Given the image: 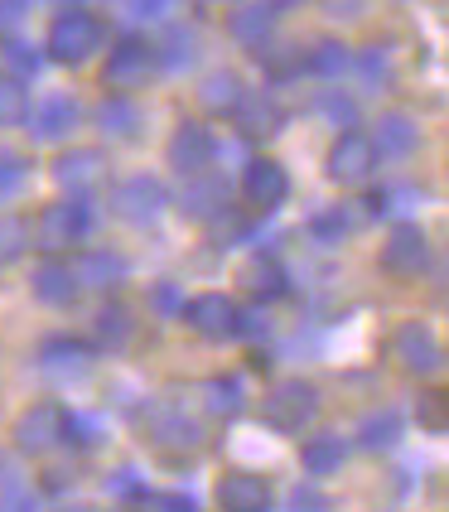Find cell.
<instances>
[{
	"label": "cell",
	"mask_w": 449,
	"mask_h": 512,
	"mask_svg": "<svg viewBox=\"0 0 449 512\" xmlns=\"http://www.w3.org/2000/svg\"><path fill=\"white\" fill-rule=\"evenodd\" d=\"M242 199L252 203L256 213H276L290 199V174H285L281 160H271V155L252 160L247 174H242Z\"/></svg>",
	"instance_id": "obj_13"
},
{
	"label": "cell",
	"mask_w": 449,
	"mask_h": 512,
	"mask_svg": "<svg viewBox=\"0 0 449 512\" xmlns=\"http://www.w3.org/2000/svg\"><path fill=\"white\" fill-rule=\"evenodd\" d=\"M20 15H25V0H0V34L20 25Z\"/></svg>",
	"instance_id": "obj_47"
},
{
	"label": "cell",
	"mask_w": 449,
	"mask_h": 512,
	"mask_svg": "<svg viewBox=\"0 0 449 512\" xmlns=\"http://www.w3.org/2000/svg\"><path fill=\"white\" fill-rule=\"evenodd\" d=\"M92 339H97L102 353H126V348L136 343V314L126 310V305H107V310H97Z\"/></svg>",
	"instance_id": "obj_24"
},
{
	"label": "cell",
	"mask_w": 449,
	"mask_h": 512,
	"mask_svg": "<svg viewBox=\"0 0 449 512\" xmlns=\"http://www.w3.org/2000/svg\"><path fill=\"white\" fill-rule=\"evenodd\" d=\"M198 397H203V411L213 416V421H232L237 411H242V382L237 377H208L203 387H198Z\"/></svg>",
	"instance_id": "obj_27"
},
{
	"label": "cell",
	"mask_w": 449,
	"mask_h": 512,
	"mask_svg": "<svg viewBox=\"0 0 449 512\" xmlns=\"http://www.w3.org/2000/svg\"><path fill=\"white\" fill-rule=\"evenodd\" d=\"M261 63H271V73L285 78V73H295V68H305V54H295V49H285L276 39H266V49H261Z\"/></svg>",
	"instance_id": "obj_40"
},
{
	"label": "cell",
	"mask_w": 449,
	"mask_h": 512,
	"mask_svg": "<svg viewBox=\"0 0 449 512\" xmlns=\"http://www.w3.org/2000/svg\"><path fill=\"white\" fill-rule=\"evenodd\" d=\"M141 426H145V440H150L155 450H165V455H184V450H198V445H203V430H198L179 406H169V401L150 406Z\"/></svg>",
	"instance_id": "obj_11"
},
{
	"label": "cell",
	"mask_w": 449,
	"mask_h": 512,
	"mask_svg": "<svg viewBox=\"0 0 449 512\" xmlns=\"http://www.w3.org/2000/svg\"><path fill=\"white\" fill-rule=\"evenodd\" d=\"M242 78L237 73H208L203 83H198V112L208 116H232V107L242 102Z\"/></svg>",
	"instance_id": "obj_25"
},
{
	"label": "cell",
	"mask_w": 449,
	"mask_h": 512,
	"mask_svg": "<svg viewBox=\"0 0 449 512\" xmlns=\"http://www.w3.org/2000/svg\"><path fill=\"white\" fill-rule=\"evenodd\" d=\"M319 416V392L300 382V377H285L276 387H266V401H261V421L281 435H300Z\"/></svg>",
	"instance_id": "obj_3"
},
{
	"label": "cell",
	"mask_w": 449,
	"mask_h": 512,
	"mask_svg": "<svg viewBox=\"0 0 449 512\" xmlns=\"http://www.w3.org/2000/svg\"><path fill=\"white\" fill-rule=\"evenodd\" d=\"M232 121H237V131H242L247 141H271V136L285 131L281 102L266 97V92H242V102L232 107Z\"/></svg>",
	"instance_id": "obj_16"
},
{
	"label": "cell",
	"mask_w": 449,
	"mask_h": 512,
	"mask_svg": "<svg viewBox=\"0 0 449 512\" xmlns=\"http://www.w3.org/2000/svg\"><path fill=\"white\" fill-rule=\"evenodd\" d=\"M194 44L198 39L189 29H169L165 39L155 44V63H160V68H184V63H194V54H198Z\"/></svg>",
	"instance_id": "obj_33"
},
{
	"label": "cell",
	"mask_w": 449,
	"mask_h": 512,
	"mask_svg": "<svg viewBox=\"0 0 449 512\" xmlns=\"http://www.w3.org/2000/svg\"><path fill=\"white\" fill-rule=\"evenodd\" d=\"M155 44H145L136 34H126V39H116L107 63H102V83L112 87V92H136L155 78Z\"/></svg>",
	"instance_id": "obj_4"
},
{
	"label": "cell",
	"mask_w": 449,
	"mask_h": 512,
	"mask_svg": "<svg viewBox=\"0 0 449 512\" xmlns=\"http://www.w3.org/2000/svg\"><path fill=\"white\" fill-rule=\"evenodd\" d=\"M92 232V218H87V203L83 199H54L39 208V218H34V247L44 256H63L73 252V247H83V237Z\"/></svg>",
	"instance_id": "obj_2"
},
{
	"label": "cell",
	"mask_w": 449,
	"mask_h": 512,
	"mask_svg": "<svg viewBox=\"0 0 449 512\" xmlns=\"http://www.w3.org/2000/svg\"><path fill=\"white\" fill-rule=\"evenodd\" d=\"M73 276H78V290H116V285L126 281V256L83 252L73 261Z\"/></svg>",
	"instance_id": "obj_23"
},
{
	"label": "cell",
	"mask_w": 449,
	"mask_h": 512,
	"mask_svg": "<svg viewBox=\"0 0 449 512\" xmlns=\"http://www.w3.org/2000/svg\"><path fill=\"white\" fill-rule=\"evenodd\" d=\"M358 430H363L358 440H363L367 450H392L396 440H401V416L396 411H372Z\"/></svg>",
	"instance_id": "obj_31"
},
{
	"label": "cell",
	"mask_w": 449,
	"mask_h": 512,
	"mask_svg": "<svg viewBox=\"0 0 449 512\" xmlns=\"http://www.w3.org/2000/svg\"><path fill=\"white\" fill-rule=\"evenodd\" d=\"M54 179L63 194L87 199V194H97L107 184V160H102V150H63L54 160Z\"/></svg>",
	"instance_id": "obj_14"
},
{
	"label": "cell",
	"mask_w": 449,
	"mask_h": 512,
	"mask_svg": "<svg viewBox=\"0 0 449 512\" xmlns=\"http://www.w3.org/2000/svg\"><path fill=\"white\" fill-rule=\"evenodd\" d=\"M300 469L314 479H329L343 469V440L338 435H309L305 450H300Z\"/></svg>",
	"instance_id": "obj_28"
},
{
	"label": "cell",
	"mask_w": 449,
	"mask_h": 512,
	"mask_svg": "<svg viewBox=\"0 0 449 512\" xmlns=\"http://www.w3.org/2000/svg\"><path fill=\"white\" fill-rule=\"evenodd\" d=\"M208 5H232V0H208Z\"/></svg>",
	"instance_id": "obj_49"
},
{
	"label": "cell",
	"mask_w": 449,
	"mask_h": 512,
	"mask_svg": "<svg viewBox=\"0 0 449 512\" xmlns=\"http://www.w3.org/2000/svg\"><path fill=\"white\" fill-rule=\"evenodd\" d=\"M97 126L112 136V141H131L136 131H141V107L131 102V97H121V92H112L102 107H97Z\"/></svg>",
	"instance_id": "obj_26"
},
{
	"label": "cell",
	"mask_w": 449,
	"mask_h": 512,
	"mask_svg": "<svg viewBox=\"0 0 449 512\" xmlns=\"http://www.w3.org/2000/svg\"><path fill=\"white\" fill-rule=\"evenodd\" d=\"M213 155H218V141H213V131H208L203 121H179V126H174V136H169V145H165V160L179 174L208 170V165H213Z\"/></svg>",
	"instance_id": "obj_12"
},
{
	"label": "cell",
	"mask_w": 449,
	"mask_h": 512,
	"mask_svg": "<svg viewBox=\"0 0 449 512\" xmlns=\"http://www.w3.org/2000/svg\"><path fill=\"white\" fill-rule=\"evenodd\" d=\"M324 170H329L334 184H367L372 170H377V145H372V136L343 126L338 141L329 145V165H324Z\"/></svg>",
	"instance_id": "obj_10"
},
{
	"label": "cell",
	"mask_w": 449,
	"mask_h": 512,
	"mask_svg": "<svg viewBox=\"0 0 449 512\" xmlns=\"http://www.w3.org/2000/svg\"><path fill=\"white\" fill-rule=\"evenodd\" d=\"M377 266H382L392 281H416L425 266H430V237H425L416 223H396V228L382 237Z\"/></svg>",
	"instance_id": "obj_5"
},
{
	"label": "cell",
	"mask_w": 449,
	"mask_h": 512,
	"mask_svg": "<svg viewBox=\"0 0 449 512\" xmlns=\"http://www.w3.org/2000/svg\"><path fill=\"white\" fill-rule=\"evenodd\" d=\"M285 266H281V256H252L247 266H242V290L252 295L256 305H266V300H281L285 295Z\"/></svg>",
	"instance_id": "obj_22"
},
{
	"label": "cell",
	"mask_w": 449,
	"mask_h": 512,
	"mask_svg": "<svg viewBox=\"0 0 449 512\" xmlns=\"http://www.w3.org/2000/svg\"><path fill=\"white\" fill-rule=\"evenodd\" d=\"M29 116H34V121H29L34 141H58V136H68V131L78 126V102L54 92V97H44L39 107H29Z\"/></svg>",
	"instance_id": "obj_21"
},
{
	"label": "cell",
	"mask_w": 449,
	"mask_h": 512,
	"mask_svg": "<svg viewBox=\"0 0 449 512\" xmlns=\"http://www.w3.org/2000/svg\"><path fill=\"white\" fill-rule=\"evenodd\" d=\"M343 5H348V10H358V0H334V10H343Z\"/></svg>",
	"instance_id": "obj_48"
},
{
	"label": "cell",
	"mask_w": 449,
	"mask_h": 512,
	"mask_svg": "<svg viewBox=\"0 0 449 512\" xmlns=\"http://www.w3.org/2000/svg\"><path fill=\"white\" fill-rule=\"evenodd\" d=\"M213 498L227 512H266L271 508V484L261 474H252V469H227L218 488H213Z\"/></svg>",
	"instance_id": "obj_15"
},
{
	"label": "cell",
	"mask_w": 449,
	"mask_h": 512,
	"mask_svg": "<svg viewBox=\"0 0 449 512\" xmlns=\"http://www.w3.org/2000/svg\"><path fill=\"white\" fill-rule=\"evenodd\" d=\"M20 121H29V92L10 73V78H0V126H20Z\"/></svg>",
	"instance_id": "obj_35"
},
{
	"label": "cell",
	"mask_w": 449,
	"mask_h": 512,
	"mask_svg": "<svg viewBox=\"0 0 449 512\" xmlns=\"http://www.w3.org/2000/svg\"><path fill=\"white\" fill-rule=\"evenodd\" d=\"M416 421H421V430H430V435H445L449 430V392L445 387L421 392V401H416Z\"/></svg>",
	"instance_id": "obj_34"
},
{
	"label": "cell",
	"mask_w": 449,
	"mask_h": 512,
	"mask_svg": "<svg viewBox=\"0 0 449 512\" xmlns=\"http://www.w3.org/2000/svg\"><path fill=\"white\" fill-rule=\"evenodd\" d=\"M63 440H68V411H63L58 401H34V406L20 411L15 445H20L25 455H54Z\"/></svg>",
	"instance_id": "obj_6"
},
{
	"label": "cell",
	"mask_w": 449,
	"mask_h": 512,
	"mask_svg": "<svg viewBox=\"0 0 449 512\" xmlns=\"http://www.w3.org/2000/svg\"><path fill=\"white\" fill-rule=\"evenodd\" d=\"M102 44H107V25H102L92 10H83V5L58 10L54 25H49V34H44V49H49V58H54V63H63V68H78V63H87V58L97 54Z\"/></svg>",
	"instance_id": "obj_1"
},
{
	"label": "cell",
	"mask_w": 449,
	"mask_h": 512,
	"mask_svg": "<svg viewBox=\"0 0 449 512\" xmlns=\"http://www.w3.org/2000/svg\"><path fill=\"white\" fill-rule=\"evenodd\" d=\"M290 508H329V498H324V493H319V488H295V493H290Z\"/></svg>",
	"instance_id": "obj_45"
},
{
	"label": "cell",
	"mask_w": 449,
	"mask_h": 512,
	"mask_svg": "<svg viewBox=\"0 0 449 512\" xmlns=\"http://www.w3.org/2000/svg\"><path fill=\"white\" fill-rule=\"evenodd\" d=\"M348 49H343V39H319V44H309L305 54V68L314 78H343V68H348Z\"/></svg>",
	"instance_id": "obj_30"
},
{
	"label": "cell",
	"mask_w": 449,
	"mask_h": 512,
	"mask_svg": "<svg viewBox=\"0 0 449 512\" xmlns=\"http://www.w3.org/2000/svg\"><path fill=\"white\" fill-rule=\"evenodd\" d=\"M29 290H34V300H44V305H73V300H78V276H73V266H63L58 256H49V261L34 266Z\"/></svg>",
	"instance_id": "obj_19"
},
{
	"label": "cell",
	"mask_w": 449,
	"mask_h": 512,
	"mask_svg": "<svg viewBox=\"0 0 449 512\" xmlns=\"http://www.w3.org/2000/svg\"><path fill=\"white\" fill-rule=\"evenodd\" d=\"M179 319L194 329L198 339H232V334L242 329V310H237V300L223 295V290H203L194 300H184V305H179Z\"/></svg>",
	"instance_id": "obj_7"
},
{
	"label": "cell",
	"mask_w": 449,
	"mask_h": 512,
	"mask_svg": "<svg viewBox=\"0 0 449 512\" xmlns=\"http://www.w3.org/2000/svg\"><path fill=\"white\" fill-rule=\"evenodd\" d=\"M150 305H155V310L165 314V319H174V314H179V305H184V300H179V290H174V285H155V290H150Z\"/></svg>",
	"instance_id": "obj_44"
},
{
	"label": "cell",
	"mask_w": 449,
	"mask_h": 512,
	"mask_svg": "<svg viewBox=\"0 0 449 512\" xmlns=\"http://www.w3.org/2000/svg\"><path fill=\"white\" fill-rule=\"evenodd\" d=\"M29 179V160H20L15 150H0V194H15Z\"/></svg>",
	"instance_id": "obj_42"
},
{
	"label": "cell",
	"mask_w": 449,
	"mask_h": 512,
	"mask_svg": "<svg viewBox=\"0 0 449 512\" xmlns=\"http://www.w3.org/2000/svg\"><path fill=\"white\" fill-rule=\"evenodd\" d=\"M319 112L343 131V126H353V121H358V102H353L348 92H338V87H324V92H319Z\"/></svg>",
	"instance_id": "obj_37"
},
{
	"label": "cell",
	"mask_w": 449,
	"mask_h": 512,
	"mask_svg": "<svg viewBox=\"0 0 449 512\" xmlns=\"http://www.w3.org/2000/svg\"><path fill=\"white\" fill-rule=\"evenodd\" d=\"M126 5H131V20H155L169 10V0H126Z\"/></svg>",
	"instance_id": "obj_46"
},
{
	"label": "cell",
	"mask_w": 449,
	"mask_h": 512,
	"mask_svg": "<svg viewBox=\"0 0 449 512\" xmlns=\"http://www.w3.org/2000/svg\"><path fill=\"white\" fill-rule=\"evenodd\" d=\"M39 363L49 372H87L92 353H87V343L68 339V334H54V339H44V348H39Z\"/></svg>",
	"instance_id": "obj_29"
},
{
	"label": "cell",
	"mask_w": 449,
	"mask_h": 512,
	"mask_svg": "<svg viewBox=\"0 0 449 512\" xmlns=\"http://www.w3.org/2000/svg\"><path fill=\"white\" fill-rule=\"evenodd\" d=\"M208 223H213V242H218V247H232V242H242V237H247V223H242V218H223V213H213Z\"/></svg>",
	"instance_id": "obj_43"
},
{
	"label": "cell",
	"mask_w": 449,
	"mask_h": 512,
	"mask_svg": "<svg viewBox=\"0 0 449 512\" xmlns=\"http://www.w3.org/2000/svg\"><path fill=\"white\" fill-rule=\"evenodd\" d=\"M372 145H377V160H411L421 145V126L406 112H387L372 131Z\"/></svg>",
	"instance_id": "obj_18"
},
{
	"label": "cell",
	"mask_w": 449,
	"mask_h": 512,
	"mask_svg": "<svg viewBox=\"0 0 449 512\" xmlns=\"http://www.w3.org/2000/svg\"><path fill=\"white\" fill-rule=\"evenodd\" d=\"M348 228H353V223H348V213H343V208H324V213H314V218H309V237H314L319 247H338V242L348 237Z\"/></svg>",
	"instance_id": "obj_36"
},
{
	"label": "cell",
	"mask_w": 449,
	"mask_h": 512,
	"mask_svg": "<svg viewBox=\"0 0 449 512\" xmlns=\"http://www.w3.org/2000/svg\"><path fill=\"white\" fill-rule=\"evenodd\" d=\"M0 54H5V63H10V73H15V78H25V73H34V68H39V54H34V49H25V39H15V34H5Z\"/></svg>",
	"instance_id": "obj_39"
},
{
	"label": "cell",
	"mask_w": 449,
	"mask_h": 512,
	"mask_svg": "<svg viewBox=\"0 0 449 512\" xmlns=\"http://www.w3.org/2000/svg\"><path fill=\"white\" fill-rule=\"evenodd\" d=\"M392 358L401 372L430 377V372L440 368V339H435V329L425 319H401L392 329Z\"/></svg>",
	"instance_id": "obj_9"
},
{
	"label": "cell",
	"mask_w": 449,
	"mask_h": 512,
	"mask_svg": "<svg viewBox=\"0 0 449 512\" xmlns=\"http://www.w3.org/2000/svg\"><path fill=\"white\" fill-rule=\"evenodd\" d=\"M136 503H145V508H160V512H194V493H155V488H141V498Z\"/></svg>",
	"instance_id": "obj_41"
},
{
	"label": "cell",
	"mask_w": 449,
	"mask_h": 512,
	"mask_svg": "<svg viewBox=\"0 0 449 512\" xmlns=\"http://www.w3.org/2000/svg\"><path fill=\"white\" fill-rule=\"evenodd\" d=\"M179 208H184V218H213V213H223L227 208V179L218 174H189V184H184V194H179Z\"/></svg>",
	"instance_id": "obj_20"
},
{
	"label": "cell",
	"mask_w": 449,
	"mask_h": 512,
	"mask_svg": "<svg viewBox=\"0 0 449 512\" xmlns=\"http://www.w3.org/2000/svg\"><path fill=\"white\" fill-rule=\"evenodd\" d=\"M348 63L363 73L367 87H387V78H392V73H387V58H382V49H377V44H372V49H363L358 58H348Z\"/></svg>",
	"instance_id": "obj_38"
},
{
	"label": "cell",
	"mask_w": 449,
	"mask_h": 512,
	"mask_svg": "<svg viewBox=\"0 0 449 512\" xmlns=\"http://www.w3.org/2000/svg\"><path fill=\"white\" fill-rule=\"evenodd\" d=\"M165 203H169V189L155 174H131V179L112 184V213L121 223L145 228V223H155V218L165 213Z\"/></svg>",
	"instance_id": "obj_8"
},
{
	"label": "cell",
	"mask_w": 449,
	"mask_h": 512,
	"mask_svg": "<svg viewBox=\"0 0 449 512\" xmlns=\"http://www.w3.org/2000/svg\"><path fill=\"white\" fill-rule=\"evenodd\" d=\"M29 247V223L20 213H0V266H15Z\"/></svg>",
	"instance_id": "obj_32"
},
{
	"label": "cell",
	"mask_w": 449,
	"mask_h": 512,
	"mask_svg": "<svg viewBox=\"0 0 449 512\" xmlns=\"http://www.w3.org/2000/svg\"><path fill=\"white\" fill-rule=\"evenodd\" d=\"M237 5V0H232ZM276 0H252V5H237L232 15H227V34L242 44V49H261L266 39H271V29H276Z\"/></svg>",
	"instance_id": "obj_17"
}]
</instances>
